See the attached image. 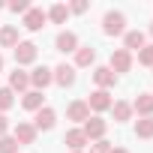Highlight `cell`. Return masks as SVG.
<instances>
[{
    "label": "cell",
    "mask_w": 153,
    "mask_h": 153,
    "mask_svg": "<svg viewBox=\"0 0 153 153\" xmlns=\"http://www.w3.org/2000/svg\"><path fill=\"white\" fill-rule=\"evenodd\" d=\"M12 132V123H9V117L6 114H0V138H3V135H9Z\"/></svg>",
    "instance_id": "cell-30"
},
{
    "label": "cell",
    "mask_w": 153,
    "mask_h": 153,
    "mask_svg": "<svg viewBox=\"0 0 153 153\" xmlns=\"http://www.w3.org/2000/svg\"><path fill=\"white\" fill-rule=\"evenodd\" d=\"M132 111L138 117H153V93H138L132 99Z\"/></svg>",
    "instance_id": "cell-17"
},
{
    "label": "cell",
    "mask_w": 153,
    "mask_h": 153,
    "mask_svg": "<svg viewBox=\"0 0 153 153\" xmlns=\"http://www.w3.org/2000/svg\"><path fill=\"white\" fill-rule=\"evenodd\" d=\"M78 45H81V39H78L75 30H60V33L54 36V48H57L60 54H75Z\"/></svg>",
    "instance_id": "cell-9"
},
{
    "label": "cell",
    "mask_w": 153,
    "mask_h": 153,
    "mask_svg": "<svg viewBox=\"0 0 153 153\" xmlns=\"http://www.w3.org/2000/svg\"><path fill=\"white\" fill-rule=\"evenodd\" d=\"M111 147H114V144L102 138V141H93V144H90V153H111Z\"/></svg>",
    "instance_id": "cell-28"
},
{
    "label": "cell",
    "mask_w": 153,
    "mask_h": 153,
    "mask_svg": "<svg viewBox=\"0 0 153 153\" xmlns=\"http://www.w3.org/2000/svg\"><path fill=\"white\" fill-rule=\"evenodd\" d=\"M135 135L138 138H153V117H138L135 120Z\"/></svg>",
    "instance_id": "cell-23"
},
{
    "label": "cell",
    "mask_w": 153,
    "mask_h": 153,
    "mask_svg": "<svg viewBox=\"0 0 153 153\" xmlns=\"http://www.w3.org/2000/svg\"><path fill=\"white\" fill-rule=\"evenodd\" d=\"M12 138L24 147V144H36V138H39V132H36V126L30 123V120H18L15 126H12Z\"/></svg>",
    "instance_id": "cell-11"
},
{
    "label": "cell",
    "mask_w": 153,
    "mask_h": 153,
    "mask_svg": "<svg viewBox=\"0 0 153 153\" xmlns=\"http://www.w3.org/2000/svg\"><path fill=\"white\" fill-rule=\"evenodd\" d=\"M81 132L87 135V141L93 144V141H102L105 138V132H108V120L105 117H99V114H90L84 123H81Z\"/></svg>",
    "instance_id": "cell-3"
},
{
    "label": "cell",
    "mask_w": 153,
    "mask_h": 153,
    "mask_svg": "<svg viewBox=\"0 0 153 153\" xmlns=\"http://www.w3.org/2000/svg\"><path fill=\"white\" fill-rule=\"evenodd\" d=\"M54 84V69L51 66H33L30 69V90H39V93H45V87H51Z\"/></svg>",
    "instance_id": "cell-5"
},
{
    "label": "cell",
    "mask_w": 153,
    "mask_h": 153,
    "mask_svg": "<svg viewBox=\"0 0 153 153\" xmlns=\"http://www.w3.org/2000/svg\"><path fill=\"white\" fill-rule=\"evenodd\" d=\"M102 33L105 36H123L126 33V15L117 9H108L102 15Z\"/></svg>",
    "instance_id": "cell-2"
},
{
    "label": "cell",
    "mask_w": 153,
    "mask_h": 153,
    "mask_svg": "<svg viewBox=\"0 0 153 153\" xmlns=\"http://www.w3.org/2000/svg\"><path fill=\"white\" fill-rule=\"evenodd\" d=\"M132 66H135V57H132V51H126V48H114V51H111L108 69H111L114 75H123V72H129Z\"/></svg>",
    "instance_id": "cell-6"
},
{
    "label": "cell",
    "mask_w": 153,
    "mask_h": 153,
    "mask_svg": "<svg viewBox=\"0 0 153 153\" xmlns=\"http://www.w3.org/2000/svg\"><path fill=\"white\" fill-rule=\"evenodd\" d=\"M90 78H93V84H96V90H111L114 84H117V75L108 69V66H93V72H90Z\"/></svg>",
    "instance_id": "cell-12"
},
{
    "label": "cell",
    "mask_w": 153,
    "mask_h": 153,
    "mask_svg": "<svg viewBox=\"0 0 153 153\" xmlns=\"http://www.w3.org/2000/svg\"><path fill=\"white\" fill-rule=\"evenodd\" d=\"M0 9H6V3H3V0H0Z\"/></svg>",
    "instance_id": "cell-33"
},
{
    "label": "cell",
    "mask_w": 153,
    "mask_h": 153,
    "mask_svg": "<svg viewBox=\"0 0 153 153\" xmlns=\"http://www.w3.org/2000/svg\"><path fill=\"white\" fill-rule=\"evenodd\" d=\"M18 147H21V144H18V141L12 138V132L0 138V153H18Z\"/></svg>",
    "instance_id": "cell-25"
},
{
    "label": "cell",
    "mask_w": 153,
    "mask_h": 153,
    "mask_svg": "<svg viewBox=\"0 0 153 153\" xmlns=\"http://www.w3.org/2000/svg\"><path fill=\"white\" fill-rule=\"evenodd\" d=\"M93 63H96V48H93V45H78L72 66H75V69H87V66H93Z\"/></svg>",
    "instance_id": "cell-16"
},
{
    "label": "cell",
    "mask_w": 153,
    "mask_h": 153,
    "mask_svg": "<svg viewBox=\"0 0 153 153\" xmlns=\"http://www.w3.org/2000/svg\"><path fill=\"white\" fill-rule=\"evenodd\" d=\"M111 114H114V123H129L135 111H132V102H126V99H114Z\"/></svg>",
    "instance_id": "cell-20"
},
{
    "label": "cell",
    "mask_w": 153,
    "mask_h": 153,
    "mask_svg": "<svg viewBox=\"0 0 153 153\" xmlns=\"http://www.w3.org/2000/svg\"><path fill=\"white\" fill-rule=\"evenodd\" d=\"M63 144H66L69 150H84L90 141H87V135L81 132V126H72V129H66V135H63Z\"/></svg>",
    "instance_id": "cell-15"
},
{
    "label": "cell",
    "mask_w": 153,
    "mask_h": 153,
    "mask_svg": "<svg viewBox=\"0 0 153 153\" xmlns=\"http://www.w3.org/2000/svg\"><path fill=\"white\" fill-rule=\"evenodd\" d=\"M12 93H18V96H24L27 90H30V72H24V69H18L15 66V72H9V84H6Z\"/></svg>",
    "instance_id": "cell-13"
},
{
    "label": "cell",
    "mask_w": 153,
    "mask_h": 153,
    "mask_svg": "<svg viewBox=\"0 0 153 153\" xmlns=\"http://www.w3.org/2000/svg\"><path fill=\"white\" fill-rule=\"evenodd\" d=\"M75 81H78V69H75L72 63H57L54 66V84L57 87H75Z\"/></svg>",
    "instance_id": "cell-8"
},
{
    "label": "cell",
    "mask_w": 153,
    "mask_h": 153,
    "mask_svg": "<svg viewBox=\"0 0 153 153\" xmlns=\"http://www.w3.org/2000/svg\"><path fill=\"white\" fill-rule=\"evenodd\" d=\"M33 126H36V132H51V129L57 126V111H54L51 105H42V108L33 114Z\"/></svg>",
    "instance_id": "cell-10"
},
{
    "label": "cell",
    "mask_w": 153,
    "mask_h": 153,
    "mask_svg": "<svg viewBox=\"0 0 153 153\" xmlns=\"http://www.w3.org/2000/svg\"><path fill=\"white\" fill-rule=\"evenodd\" d=\"M12 105H15V93L9 87H0V114H6Z\"/></svg>",
    "instance_id": "cell-24"
},
{
    "label": "cell",
    "mask_w": 153,
    "mask_h": 153,
    "mask_svg": "<svg viewBox=\"0 0 153 153\" xmlns=\"http://www.w3.org/2000/svg\"><path fill=\"white\" fill-rule=\"evenodd\" d=\"M144 45H147L144 30H126V33H123V48H126V51H141Z\"/></svg>",
    "instance_id": "cell-18"
},
{
    "label": "cell",
    "mask_w": 153,
    "mask_h": 153,
    "mask_svg": "<svg viewBox=\"0 0 153 153\" xmlns=\"http://www.w3.org/2000/svg\"><path fill=\"white\" fill-rule=\"evenodd\" d=\"M150 36H153V24H150Z\"/></svg>",
    "instance_id": "cell-35"
},
{
    "label": "cell",
    "mask_w": 153,
    "mask_h": 153,
    "mask_svg": "<svg viewBox=\"0 0 153 153\" xmlns=\"http://www.w3.org/2000/svg\"><path fill=\"white\" fill-rule=\"evenodd\" d=\"M45 15H48V21H51V24H66L69 9H66V3H54L51 9H45Z\"/></svg>",
    "instance_id": "cell-22"
},
{
    "label": "cell",
    "mask_w": 153,
    "mask_h": 153,
    "mask_svg": "<svg viewBox=\"0 0 153 153\" xmlns=\"http://www.w3.org/2000/svg\"><path fill=\"white\" fill-rule=\"evenodd\" d=\"M69 153H84V150H69Z\"/></svg>",
    "instance_id": "cell-34"
},
{
    "label": "cell",
    "mask_w": 153,
    "mask_h": 153,
    "mask_svg": "<svg viewBox=\"0 0 153 153\" xmlns=\"http://www.w3.org/2000/svg\"><path fill=\"white\" fill-rule=\"evenodd\" d=\"M138 63H141V66H150V69H153V42H150V45H144V48L138 51Z\"/></svg>",
    "instance_id": "cell-27"
},
{
    "label": "cell",
    "mask_w": 153,
    "mask_h": 153,
    "mask_svg": "<svg viewBox=\"0 0 153 153\" xmlns=\"http://www.w3.org/2000/svg\"><path fill=\"white\" fill-rule=\"evenodd\" d=\"M3 66H6V60H3V54H0V72H3Z\"/></svg>",
    "instance_id": "cell-32"
},
{
    "label": "cell",
    "mask_w": 153,
    "mask_h": 153,
    "mask_svg": "<svg viewBox=\"0 0 153 153\" xmlns=\"http://www.w3.org/2000/svg\"><path fill=\"white\" fill-rule=\"evenodd\" d=\"M66 117H69L72 123H84V120L90 117V108H87V102H84V99H72V102L66 105Z\"/></svg>",
    "instance_id": "cell-14"
},
{
    "label": "cell",
    "mask_w": 153,
    "mask_h": 153,
    "mask_svg": "<svg viewBox=\"0 0 153 153\" xmlns=\"http://www.w3.org/2000/svg\"><path fill=\"white\" fill-rule=\"evenodd\" d=\"M18 42H21V36H18L15 24H3L0 27V48H15Z\"/></svg>",
    "instance_id": "cell-21"
},
{
    "label": "cell",
    "mask_w": 153,
    "mask_h": 153,
    "mask_svg": "<svg viewBox=\"0 0 153 153\" xmlns=\"http://www.w3.org/2000/svg\"><path fill=\"white\" fill-rule=\"evenodd\" d=\"M111 153H129L126 147H111Z\"/></svg>",
    "instance_id": "cell-31"
},
{
    "label": "cell",
    "mask_w": 153,
    "mask_h": 153,
    "mask_svg": "<svg viewBox=\"0 0 153 153\" xmlns=\"http://www.w3.org/2000/svg\"><path fill=\"white\" fill-rule=\"evenodd\" d=\"M87 108H90V114H105V111H111V105H114V96H111V90H93L87 99Z\"/></svg>",
    "instance_id": "cell-4"
},
{
    "label": "cell",
    "mask_w": 153,
    "mask_h": 153,
    "mask_svg": "<svg viewBox=\"0 0 153 153\" xmlns=\"http://www.w3.org/2000/svg\"><path fill=\"white\" fill-rule=\"evenodd\" d=\"M42 105H45V93H39V90H27V93L21 96V108L30 111V114H36Z\"/></svg>",
    "instance_id": "cell-19"
},
{
    "label": "cell",
    "mask_w": 153,
    "mask_h": 153,
    "mask_svg": "<svg viewBox=\"0 0 153 153\" xmlns=\"http://www.w3.org/2000/svg\"><path fill=\"white\" fill-rule=\"evenodd\" d=\"M27 9H30L27 0H12V3H9V12H15V15H24Z\"/></svg>",
    "instance_id": "cell-29"
},
{
    "label": "cell",
    "mask_w": 153,
    "mask_h": 153,
    "mask_svg": "<svg viewBox=\"0 0 153 153\" xmlns=\"http://www.w3.org/2000/svg\"><path fill=\"white\" fill-rule=\"evenodd\" d=\"M45 24H48V15H45V9H39V6H30V9L21 15V27L30 30V33H39Z\"/></svg>",
    "instance_id": "cell-7"
},
{
    "label": "cell",
    "mask_w": 153,
    "mask_h": 153,
    "mask_svg": "<svg viewBox=\"0 0 153 153\" xmlns=\"http://www.w3.org/2000/svg\"><path fill=\"white\" fill-rule=\"evenodd\" d=\"M12 54H15V66L24 69V66H33V63H36V57H39V45L30 42V39H21V42L12 48Z\"/></svg>",
    "instance_id": "cell-1"
},
{
    "label": "cell",
    "mask_w": 153,
    "mask_h": 153,
    "mask_svg": "<svg viewBox=\"0 0 153 153\" xmlns=\"http://www.w3.org/2000/svg\"><path fill=\"white\" fill-rule=\"evenodd\" d=\"M66 9H69V15H84L90 9V3L87 0H72V3H66Z\"/></svg>",
    "instance_id": "cell-26"
}]
</instances>
